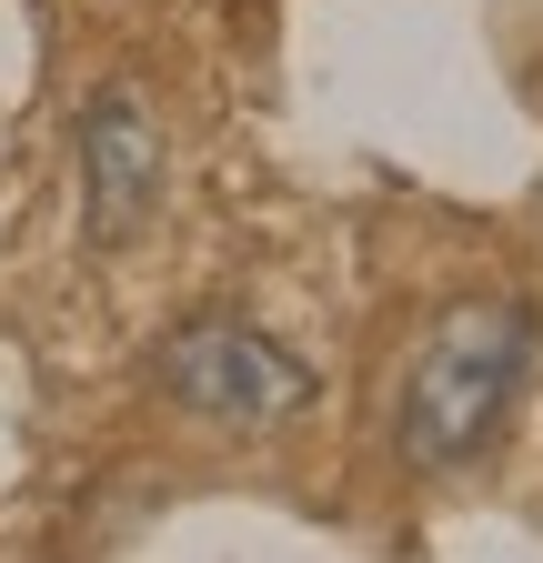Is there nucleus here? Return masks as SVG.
<instances>
[{"label": "nucleus", "mask_w": 543, "mask_h": 563, "mask_svg": "<svg viewBox=\"0 0 543 563\" xmlns=\"http://www.w3.org/2000/svg\"><path fill=\"white\" fill-rule=\"evenodd\" d=\"M533 383V312L523 302H453L423 352H413V373H402V453L453 473L473 463L523 402Z\"/></svg>", "instance_id": "f257e3e1"}, {"label": "nucleus", "mask_w": 543, "mask_h": 563, "mask_svg": "<svg viewBox=\"0 0 543 563\" xmlns=\"http://www.w3.org/2000/svg\"><path fill=\"white\" fill-rule=\"evenodd\" d=\"M152 383L181 412H201V422H232V433H262V422H282V412L312 402V363L282 352L272 332L232 322V312H201V322L162 332L152 342Z\"/></svg>", "instance_id": "f03ea898"}, {"label": "nucleus", "mask_w": 543, "mask_h": 563, "mask_svg": "<svg viewBox=\"0 0 543 563\" xmlns=\"http://www.w3.org/2000/svg\"><path fill=\"white\" fill-rule=\"evenodd\" d=\"M152 201H162V121L142 91L111 81L81 101V222L101 252H121V242H142Z\"/></svg>", "instance_id": "7ed1b4c3"}]
</instances>
